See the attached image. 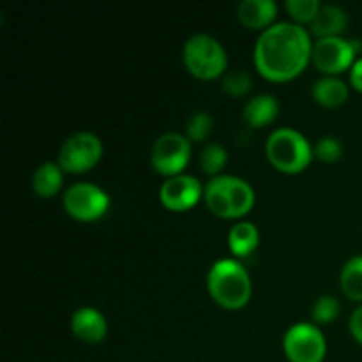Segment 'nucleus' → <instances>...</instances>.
<instances>
[{"label":"nucleus","mask_w":362,"mask_h":362,"mask_svg":"<svg viewBox=\"0 0 362 362\" xmlns=\"http://www.w3.org/2000/svg\"><path fill=\"white\" fill-rule=\"evenodd\" d=\"M311 49L306 28L281 21L260 34L253 53L255 66L267 80L288 81L303 73L311 60Z\"/></svg>","instance_id":"nucleus-1"},{"label":"nucleus","mask_w":362,"mask_h":362,"mask_svg":"<svg viewBox=\"0 0 362 362\" xmlns=\"http://www.w3.org/2000/svg\"><path fill=\"white\" fill-rule=\"evenodd\" d=\"M223 90L233 98L246 95L251 90V76L244 69H232L223 76Z\"/></svg>","instance_id":"nucleus-22"},{"label":"nucleus","mask_w":362,"mask_h":362,"mask_svg":"<svg viewBox=\"0 0 362 362\" xmlns=\"http://www.w3.org/2000/svg\"><path fill=\"white\" fill-rule=\"evenodd\" d=\"M205 189L202 187L200 180L197 177L180 173V175L168 177L163 182L161 189H159V198H161V204L166 209L182 212L197 205Z\"/></svg>","instance_id":"nucleus-10"},{"label":"nucleus","mask_w":362,"mask_h":362,"mask_svg":"<svg viewBox=\"0 0 362 362\" xmlns=\"http://www.w3.org/2000/svg\"><path fill=\"white\" fill-rule=\"evenodd\" d=\"M283 350L290 362H324L327 341L317 325L300 322L286 331L283 338Z\"/></svg>","instance_id":"nucleus-5"},{"label":"nucleus","mask_w":362,"mask_h":362,"mask_svg":"<svg viewBox=\"0 0 362 362\" xmlns=\"http://www.w3.org/2000/svg\"><path fill=\"white\" fill-rule=\"evenodd\" d=\"M110 207V197L90 182L73 184L64 194V209L78 221H95Z\"/></svg>","instance_id":"nucleus-9"},{"label":"nucleus","mask_w":362,"mask_h":362,"mask_svg":"<svg viewBox=\"0 0 362 362\" xmlns=\"http://www.w3.org/2000/svg\"><path fill=\"white\" fill-rule=\"evenodd\" d=\"M207 290L225 310H240L251 299V278L243 264L232 258L218 260L207 274Z\"/></svg>","instance_id":"nucleus-2"},{"label":"nucleus","mask_w":362,"mask_h":362,"mask_svg":"<svg viewBox=\"0 0 362 362\" xmlns=\"http://www.w3.org/2000/svg\"><path fill=\"white\" fill-rule=\"evenodd\" d=\"M226 161H228L226 148L219 144H207L200 154L202 170L209 175L218 177V173L225 168Z\"/></svg>","instance_id":"nucleus-21"},{"label":"nucleus","mask_w":362,"mask_h":362,"mask_svg":"<svg viewBox=\"0 0 362 362\" xmlns=\"http://www.w3.org/2000/svg\"><path fill=\"white\" fill-rule=\"evenodd\" d=\"M260 240L258 228L250 221H239L230 228L228 246L235 257H247L253 253Z\"/></svg>","instance_id":"nucleus-17"},{"label":"nucleus","mask_w":362,"mask_h":362,"mask_svg":"<svg viewBox=\"0 0 362 362\" xmlns=\"http://www.w3.org/2000/svg\"><path fill=\"white\" fill-rule=\"evenodd\" d=\"M313 98L325 108H338L349 99V87L338 76H324L315 81Z\"/></svg>","instance_id":"nucleus-15"},{"label":"nucleus","mask_w":362,"mask_h":362,"mask_svg":"<svg viewBox=\"0 0 362 362\" xmlns=\"http://www.w3.org/2000/svg\"><path fill=\"white\" fill-rule=\"evenodd\" d=\"M350 81H352L356 90L362 92V59H357L354 66L350 67Z\"/></svg>","instance_id":"nucleus-28"},{"label":"nucleus","mask_w":362,"mask_h":362,"mask_svg":"<svg viewBox=\"0 0 362 362\" xmlns=\"http://www.w3.org/2000/svg\"><path fill=\"white\" fill-rule=\"evenodd\" d=\"M212 126H214V122H212V117L209 115V113L205 112L193 113V115L187 119V124H186L187 138H189L191 141L207 140L209 134H211L212 131Z\"/></svg>","instance_id":"nucleus-23"},{"label":"nucleus","mask_w":362,"mask_h":362,"mask_svg":"<svg viewBox=\"0 0 362 362\" xmlns=\"http://www.w3.org/2000/svg\"><path fill=\"white\" fill-rule=\"evenodd\" d=\"M191 159V140L180 133H165L151 151V165L158 173L175 177L182 173Z\"/></svg>","instance_id":"nucleus-7"},{"label":"nucleus","mask_w":362,"mask_h":362,"mask_svg":"<svg viewBox=\"0 0 362 362\" xmlns=\"http://www.w3.org/2000/svg\"><path fill=\"white\" fill-rule=\"evenodd\" d=\"M226 189L230 197V207H232V219L243 218L253 209L255 205V191L250 184L240 177L225 175Z\"/></svg>","instance_id":"nucleus-16"},{"label":"nucleus","mask_w":362,"mask_h":362,"mask_svg":"<svg viewBox=\"0 0 362 362\" xmlns=\"http://www.w3.org/2000/svg\"><path fill=\"white\" fill-rule=\"evenodd\" d=\"M278 112L279 105L274 95L258 94L246 103L243 119L247 126L258 129V127H264L267 124H271L278 117Z\"/></svg>","instance_id":"nucleus-14"},{"label":"nucleus","mask_w":362,"mask_h":362,"mask_svg":"<svg viewBox=\"0 0 362 362\" xmlns=\"http://www.w3.org/2000/svg\"><path fill=\"white\" fill-rule=\"evenodd\" d=\"M311 315H313V320L317 322V324H329V322H332L339 315L338 299H336L334 296L318 297Z\"/></svg>","instance_id":"nucleus-25"},{"label":"nucleus","mask_w":362,"mask_h":362,"mask_svg":"<svg viewBox=\"0 0 362 362\" xmlns=\"http://www.w3.org/2000/svg\"><path fill=\"white\" fill-rule=\"evenodd\" d=\"M313 154L317 156L320 161L324 163H334L341 158L343 154V145L338 138H332V136H325L320 138L317 141L313 148Z\"/></svg>","instance_id":"nucleus-26"},{"label":"nucleus","mask_w":362,"mask_h":362,"mask_svg":"<svg viewBox=\"0 0 362 362\" xmlns=\"http://www.w3.org/2000/svg\"><path fill=\"white\" fill-rule=\"evenodd\" d=\"M265 152L271 165L283 173L303 172L313 158L310 141L290 127L276 129L265 144Z\"/></svg>","instance_id":"nucleus-3"},{"label":"nucleus","mask_w":362,"mask_h":362,"mask_svg":"<svg viewBox=\"0 0 362 362\" xmlns=\"http://www.w3.org/2000/svg\"><path fill=\"white\" fill-rule=\"evenodd\" d=\"M71 331L80 341L95 345L105 339L108 325H106V318L103 317L101 311L85 306L74 311L71 317Z\"/></svg>","instance_id":"nucleus-11"},{"label":"nucleus","mask_w":362,"mask_h":362,"mask_svg":"<svg viewBox=\"0 0 362 362\" xmlns=\"http://www.w3.org/2000/svg\"><path fill=\"white\" fill-rule=\"evenodd\" d=\"M204 198L212 214L218 216V218L232 219V207H230V197L228 189H226L225 175L212 177L211 182L205 186Z\"/></svg>","instance_id":"nucleus-19"},{"label":"nucleus","mask_w":362,"mask_h":362,"mask_svg":"<svg viewBox=\"0 0 362 362\" xmlns=\"http://www.w3.org/2000/svg\"><path fill=\"white\" fill-rule=\"evenodd\" d=\"M103 158V144L94 133L71 134L59 151V166L64 172L83 173Z\"/></svg>","instance_id":"nucleus-6"},{"label":"nucleus","mask_w":362,"mask_h":362,"mask_svg":"<svg viewBox=\"0 0 362 362\" xmlns=\"http://www.w3.org/2000/svg\"><path fill=\"white\" fill-rule=\"evenodd\" d=\"M276 14H278V4L274 0H243L237 7V18L240 23L253 30H267L272 27Z\"/></svg>","instance_id":"nucleus-12"},{"label":"nucleus","mask_w":362,"mask_h":362,"mask_svg":"<svg viewBox=\"0 0 362 362\" xmlns=\"http://www.w3.org/2000/svg\"><path fill=\"white\" fill-rule=\"evenodd\" d=\"M64 170L60 168L59 163H42L34 173V179H32V186L37 197L41 198H52L55 197L60 191L64 182Z\"/></svg>","instance_id":"nucleus-18"},{"label":"nucleus","mask_w":362,"mask_h":362,"mask_svg":"<svg viewBox=\"0 0 362 362\" xmlns=\"http://www.w3.org/2000/svg\"><path fill=\"white\" fill-rule=\"evenodd\" d=\"M349 327L354 338H356L362 345V306L357 308V310H354V313L350 315Z\"/></svg>","instance_id":"nucleus-27"},{"label":"nucleus","mask_w":362,"mask_h":362,"mask_svg":"<svg viewBox=\"0 0 362 362\" xmlns=\"http://www.w3.org/2000/svg\"><path fill=\"white\" fill-rule=\"evenodd\" d=\"M359 42L349 41L343 37H324L313 42L311 62L320 73L327 76H336L341 71L349 69L356 62L359 52Z\"/></svg>","instance_id":"nucleus-8"},{"label":"nucleus","mask_w":362,"mask_h":362,"mask_svg":"<svg viewBox=\"0 0 362 362\" xmlns=\"http://www.w3.org/2000/svg\"><path fill=\"white\" fill-rule=\"evenodd\" d=\"M285 7L293 20L303 21V23L310 21L311 23L320 11L322 4L318 0H286Z\"/></svg>","instance_id":"nucleus-24"},{"label":"nucleus","mask_w":362,"mask_h":362,"mask_svg":"<svg viewBox=\"0 0 362 362\" xmlns=\"http://www.w3.org/2000/svg\"><path fill=\"white\" fill-rule=\"evenodd\" d=\"M349 16L345 9L334 4H325L320 7L315 20L311 21V34L318 39L324 37H341V32L346 28Z\"/></svg>","instance_id":"nucleus-13"},{"label":"nucleus","mask_w":362,"mask_h":362,"mask_svg":"<svg viewBox=\"0 0 362 362\" xmlns=\"http://www.w3.org/2000/svg\"><path fill=\"white\" fill-rule=\"evenodd\" d=\"M341 290L349 299L362 300V255L350 258L339 276Z\"/></svg>","instance_id":"nucleus-20"},{"label":"nucleus","mask_w":362,"mask_h":362,"mask_svg":"<svg viewBox=\"0 0 362 362\" xmlns=\"http://www.w3.org/2000/svg\"><path fill=\"white\" fill-rule=\"evenodd\" d=\"M182 59L187 71L198 80H214L225 74L228 57L216 37L209 34H194L186 41Z\"/></svg>","instance_id":"nucleus-4"}]
</instances>
